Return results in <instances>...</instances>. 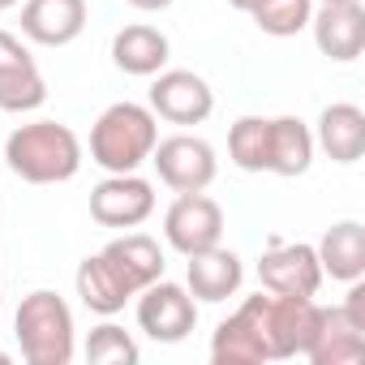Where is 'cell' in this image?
I'll use <instances>...</instances> for the list:
<instances>
[{"label":"cell","instance_id":"cell-1","mask_svg":"<svg viewBox=\"0 0 365 365\" xmlns=\"http://www.w3.org/2000/svg\"><path fill=\"white\" fill-rule=\"evenodd\" d=\"M5 159L22 180H31V185H56V180H69L78 172L82 142L61 120H35V125H22V129L9 133Z\"/></svg>","mask_w":365,"mask_h":365},{"label":"cell","instance_id":"cell-2","mask_svg":"<svg viewBox=\"0 0 365 365\" xmlns=\"http://www.w3.org/2000/svg\"><path fill=\"white\" fill-rule=\"evenodd\" d=\"M318 309H322V305H314L309 297H279V292L262 297V292H258V297H250L237 314L258 331L267 356H297V352H305L309 339H314Z\"/></svg>","mask_w":365,"mask_h":365},{"label":"cell","instance_id":"cell-3","mask_svg":"<svg viewBox=\"0 0 365 365\" xmlns=\"http://www.w3.org/2000/svg\"><path fill=\"white\" fill-rule=\"evenodd\" d=\"M155 142V116L138 103H112L91 129V155L108 172H133L142 159H150Z\"/></svg>","mask_w":365,"mask_h":365},{"label":"cell","instance_id":"cell-4","mask_svg":"<svg viewBox=\"0 0 365 365\" xmlns=\"http://www.w3.org/2000/svg\"><path fill=\"white\" fill-rule=\"evenodd\" d=\"M18 344L31 365H65L73 356V314L69 305L39 288L18 305Z\"/></svg>","mask_w":365,"mask_h":365},{"label":"cell","instance_id":"cell-5","mask_svg":"<svg viewBox=\"0 0 365 365\" xmlns=\"http://www.w3.org/2000/svg\"><path fill=\"white\" fill-rule=\"evenodd\" d=\"M155 168H159V180L172 185L176 194H198L215 180V150L202 142V138H190V133H176V138H163L155 142Z\"/></svg>","mask_w":365,"mask_h":365},{"label":"cell","instance_id":"cell-6","mask_svg":"<svg viewBox=\"0 0 365 365\" xmlns=\"http://www.w3.org/2000/svg\"><path fill=\"white\" fill-rule=\"evenodd\" d=\"M163 232H168V245L180 250V254H198V250H211L220 245L224 237V211L215 198H207L202 190L198 194H180L168 215H163Z\"/></svg>","mask_w":365,"mask_h":365},{"label":"cell","instance_id":"cell-7","mask_svg":"<svg viewBox=\"0 0 365 365\" xmlns=\"http://www.w3.org/2000/svg\"><path fill=\"white\" fill-rule=\"evenodd\" d=\"M138 322L150 339L159 344H176V339H185L198 322V309H194V297L180 288V284H146L142 301H138Z\"/></svg>","mask_w":365,"mask_h":365},{"label":"cell","instance_id":"cell-8","mask_svg":"<svg viewBox=\"0 0 365 365\" xmlns=\"http://www.w3.org/2000/svg\"><path fill=\"white\" fill-rule=\"evenodd\" d=\"M258 279L267 292L279 297H314L322 284V262L314 245H279L271 241V250L258 262Z\"/></svg>","mask_w":365,"mask_h":365},{"label":"cell","instance_id":"cell-9","mask_svg":"<svg viewBox=\"0 0 365 365\" xmlns=\"http://www.w3.org/2000/svg\"><path fill=\"white\" fill-rule=\"evenodd\" d=\"M150 211H155V194L133 172H112L108 180H99L91 190V215L103 228H133Z\"/></svg>","mask_w":365,"mask_h":365},{"label":"cell","instance_id":"cell-10","mask_svg":"<svg viewBox=\"0 0 365 365\" xmlns=\"http://www.w3.org/2000/svg\"><path fill=\"white\" fill-rule=\"evenodd\" d=\"M150 108L163 120H172V125H198V120L211 116L215 95H211V86L198 73H190V69H168L150 86Z\"/></svg>","mask_w":365,"mask_h":365},{"label":"cell","instance_id":"cell-11","mask_svg":"<svg viewBox=\"0 0 365 365\" xmlns=\"http://www.w3.org/2000/svg\"><path fill=\"white\" fill-rule=\"evenodd\" d=\"M43 99H48V86H43L31 52L9 31H0V108L5 112H31Z\"/></svg>","mask_w":365,"mask_h":365},{"label":"cell","instance_id":"cell-12","mask_svg":"<svg viewBox=\"0 0 365 365\" xmlns=\"http://www.w3.org/2000/svg\"><path fill=\"white\" fill-rule=\"evenodd\" d=\"M314 39L331 61H356L365 48V9L356 0H322L314 18Z\"/></svg>","mask_w":365,"mask_h":365},{"label":"cell","instance_id":"cell-13","mask_svg":"<svg viewBox=\"0 0 365 365\" xmlns=\"http://www.w3.org/2000/svg\"><path fill=\"white\" fill-rule=\"evenodd\" d=\"M82 26H86V0H26L22 5V31L43 48L78 39Z\"/></svg>","mask_w":365,"mask_h":365},{"label":"cell","instance_id":"cell-14","mask_svg":"<svg viewBox=\"0 0 365 365\" xmlns=\"http://www.w3.org/2000/svg\"><path fill=\"white\" fill-rule=\"evenodd\" d=\"M314 365H356L365 361V331L344 318V309H318L314 339L305 348Z\"/></svg>","mask_w":365,"mask_h":365},{"label":"cell","instance_id":"cell-15","mask_svg":"<svg viewBox=\"0 0 365 365\" xmlns=\"http://www.w3.org/2000/svg\"><path fill=\"white\" fill-rule=\"evenodd\" d=\"M103 258H108V267H112L133 292H142L146 284H155V279L163 275V250H159V241H150V237H142V232L116 237V241L103 250Z\"/></svg>","mask_w":365,"mask_h":365},{"label":"cell","instance_id":"cell-16","mask_svg":"<svg viewBox=\"0 0 365 365\" xmlns=\"http://www.w3.org/2000/svg\"><path fill=\"white\" fill-rule=\"evenodd\" d=\"M318 142L335 163H356L365 155V112L356 103H331L318 116Z\"/></svg>","mask_w":365,"mask_h":365},{"label":"cell","instance_id":"cell-17","mask_svg":"<svg viewBox=\"0 0 365 365\" xmlns=\"http://www.w3.org/2000/svg\"><path fill=\"white\" fill-rule=\"evenodd\" d=\"M112 61H116L125 73H138V78L159 73L163 61H168V35L155 31V26H146V22H133V26L116 31V39H112Z\"/></svg>","mask_w":365,"mask_h":365},{"label":"cell","instance_id":"cell-18","mask_svg":"<svg viewBox=\"0 0 365 365\" xmlns=\"http://www.w3.org/2000/svg\"><path fill=\"white\" fill-rule=\"evenodd\" d=\"M190 288H194V297H202V301H224V297H232V292L241 288V258H237L232 250H220V245L190 254Z\"/></svg>","mask_w":365,"mask_h":365},{"label":"cell","instance_id":"cell-19","mask_svg":"<svg viewBox=\"0 0 365 365\" xmlns=\"http://www.w3.org/2000/svg\"><path fill=\"white\" fill-rule=\"evenodd\" d=\"M318 262H322V271H331V279H361V271H365V228L361 224H335L327 237H322V245H318Z\"/></svg>","mask_w":365,"mask_h":365},{"label":"cell","instance_id":"cell-20","mask_svg":"<svg viewBox=\"0 0 365 365\" xmlns=\"http://www.w3.org/2000/svg\"><path fill=\"white\" fill-rule=\"evenodd\" d=\"M78 297H82L95 314H116V309H125V301L133 297V288L108 267L103 254H95V258H86V262L78 267Z\"/></svg>","mask_w":365,"mask_h":365},{"label":"cell","instance_id":"cell-21","mask_svg":"<svg viewBox=\"0 0 365 365\" xmlns=\"http://www.w3.org/2000/svg\"><path fill=\"white\" fill-rule=\"evenodd\" d=\"M314 159V138L297 116H275L271 120V163L267 172L279 176H301Z\"/></svg>","mask_w":365,"mask_h":365},{"label":"cell","instance_id":"cell-22","mask_svg":"<svg viewBox=\"0 0 365 365\" xmlns=\"http://www.w3.org/2000/svg\"><path fill=\"white\" fill-rule=\"evenodd\" d=\"M211 361L215 365H258V361H267V348H262L258 331L241 314H232L220 322V331L211 339Z\"/></svg>","mask_w":365,"mask_h":365},{"label":"cell","instance_id":"cell-23","mask_svg":"<svg viewBox=\"0 0 365 365\" xmlns=\"http://www.w3.org/2000/svg\"><path fill=\"white\" fill-rule=\"evenodd\" d=\"M228 155L245 172H267L271 163V120L262 116H241L228 129Z\"/></svg>","mask_w":365,"mask_h":365},{"label":"cell","instance_id":"cell-24","mask_svg":"<svg viewBox=\"0 0 365 365\" xmlns=\"http://www.w3.org/2000/svg\"><path fill=\"white\" fill-rule=\"evenodd\" d=\"M250 14L267 35H297L309 22V0H254Z\"/></svg>","mask_w":365,"mask_h":365},{"label":"cell","instance_id":"cell-25","mask_svg":"<svg viewBox=\"0 0 365 365\" xmlns=\"http://www.w3.org/2000/svg\"><path fill=\"white\" fill-rule=\"evenodd\" d=\"M86 361H91V365H133V361H138V344H133L120 327L103 322V327H95L91 339H86Z\"/></svg>","mask_w":365,"mask_h":365},{"label":"cell","instance_id":"cell-26","mask_svg":"<svg viewBox=\"0 0 365 365\" xmlns=\"http://www.w3.org/2000/svg\"><path fill=\"white\" fill-rule=\"evenodd\" d=\"M344 318L352 322V327H361L365 331V288L352 279V288H348V301H344Z\"/></svg>","mask_w":365,"mask_h":365},{"label":"cell","instance_id":"cell-27","mask_svg":"<svg viewBox=\"0 0 365 365\" xmlns=\"http://www.w3.org/2000/svg\"><path fill=\"white\" fill-rule=\"evenodd\" d=\"M129 5H133V9H142V14H155V9H168L172 0H129Z\"/></svg>","mask_w":365,"mask_h":365},{"label":"cell","instance_id":"cell-28","mask_svg":"<svg viewBox=\"0 0 365 365\" xmlns=\"http://www.w3.org/2000/svg\"><path fill=\"white\" fill-rule=\"evenodd\" d=\"M228 5H232V9H245V14H250V9H254V0H228Z\"/></svg>","mask_w":365,"mask_h":365},{"label":"cell","instance_id":"cell-29","mask_svg":"<svg viewBox=\"0 0 365 365\" xmlns=\"http://www.w3.org/2000/svg\"><path fill=\"white\" fill-rule=\"evenodd\" d=\"M9 5H18V0H0V9H9Z\"/></svg>","mask_w":365,"mask_h":365},{"label":"cell","instance_id":"cell-30","mask_svg":"<svg viewBox=\"0 0 365 365\" xmlns=\"http://www.w3.org/2000/svg\"><path fill=\"white\" fill-rule=\"evenodd\" d=\"M0 365H9V356H5V352H0Z\"/></svg>","mask_w":365,"mask_h":365}]
</instances>
